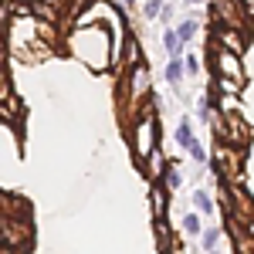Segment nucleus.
Returning <instances> with one entry per match:
<instances>
[{
  "mask_svg": "<svg viewBox=\"0 0 254 254\" xmlns=\"http://www.w3.org/2000/svg\"><path fill=\"white\" fill-rule=\"evenodd\" d=\"M31 237H34V231H31V210H27V203L17 200V196L0 193V244L24 251L31 244Z\"/></svg>",
  "mask_w": 254,
  "mask_h": 254,
  "instance_id": "1",
  "label": "nucleus"
},
{
  "mask_svg": "<svg viewBox=\"0 0 254 254\" xmlns=\"http://www.w3.org/2000/svg\"><path fill=\"white\" fill-rule=\"evenodd\" d=\"M217 78H220V92H227V95H234L241 92V85H244V68H241V61H237V51H217Z\"/></svg>",
  "mask_w": 254,
  "mask_h": 254,
  "instance_id": "2",
  "label": "nucleus"
},
{
  "mask_svg": "<svg viewBox=\"0 0 254 254\" xmlns=\"http://www.w3.org/2000/svg\"><path fill=\"white\" fill-rule=\"evenodd\" d=\"M153 149H156V119L146 112V116H142V126L136 129V156L146 159Z\"/></svg>",
  "mask_w": 254,
  "mask_h": 254,
  "instance_id": "3",
  "label": "nucleus"
},
{
  "mask_svg": "<svg viewBox=\"0 0 254 254\" xmlns=\"http://www.w3.org/2000/svg\"><path fill=\"white\" fill-rule=\"evenodd\" d=\"M129 71H132V78H129V92H126V95H129L132 105H139V98L149 95V75H146V68H139V64H132Z\"/></svg>",
  "mask_w": 254,
  "mask_h": 254,
  "instance_id": "4",
  "label": "nucleus"
},
{
  "mask_svg": "<svg viewBox=\"0 0 254 254\" xmlns=\"http://www.w3.org/2000/svg\"><path fill=\"white\" fill-rule=\"evenodd\" d=\"M153 220H163L166 217V187H153Z\"/></svg>",
  "mask_w": 254,
  "mask_h": 254,
  "instance_id": "5",
  "label": "nucleus"
},
{
  "mask_svg": "<svg viewBox=\"0 0 254 254\" xmlns=\"http://www.w3.org/2000/svg\"><path fill=\"white\" fill-rule=\"evenodd\" d=\"M166 81H170L173 88H180V81H183V58H180V55L170 58V64H166Z\"/></svg>",
  "mask_w": 254,
  "mask_h": 254,
  "instance_id": "6",
  "label": "nucleus"
},
{
  "mask_svg": "<svg viewBox=\"0 0 254 254\" xmlns=\"http://www.w3.org/2000/svg\"><path fill=\"white\" fill-rule=\"evenodd\" d=\"M200 248H203V251H214L217 244H220V227H207V231H200Z\"/></svg>",
  "mask_w": 254,
  "mask_h": 254,
  "instance_id": "7",
  "label": "nucleus"
},
{
  "mask_svg": "<svg viewBox=\"0 0 254 254\" xmlns=\"http://www.w3.org/2000/svg\"><path fill=\"white\" fill-rule=\"evenodd\" d=\"M163 48H166V51H170V58H176V55H180V51H183V41H180V34H176L173 27H170V31H166V34H163Z\"/></svg>",
  "mask_w": 254,
  "mask_h": 254,
  "instance_id": "8",
  "label": "nucleus"
},
{
  "mask_svg": "<svg viewBox=\"0 0 254 254\" xmlns=\"http://www.w3.org/2000/svg\"><path fill=\"white\" fill-rule=\"evenodd\" d=\"M180 227H183V234H187V237H196L200 231H203V220H200V214H187Z\"/></svg>",
  "mask_w": 254,
  "mask_h": 254,
  "instance_id": "9",
  "label": "nucleus"
},
{
  "mask_svg": "<svg viewBox=\"0 0 254 254\" xmlns=\"http://www.w3.org/2000/svg\"><path fill=\"white\" fill-rule=\"evenodd\" d=\"M176 146H183V149H187V142H190V139H193V129H190V119L183 116L180 119V126H176Z\"/></svg>",
  "mask_w": 254,
  "mask_h": 254,
  "instance_id": "10",
  "label": "nucleus"
},
{
  "mask_svg": "<svg viewBox=\"0 0 254 254\" xmlns=\"http://www.w3.org/2000/svg\"><path fill=\"white\" fill-rule=\"evenodd\" d=\"M193 207L200 210V214H214V200H210V193L196 190V193H193Z\"/></svg>",
  "mask_w": 254,
  "mask_h": 254,
  "instance_id": "11",
  "label": "nucleus"
},
{
  "mask_svg": "<svg viewBox=\"0 0 254 254\" xmlns=\"http://www.w3.org/2000/svg\"><path fill=\"white\" fill-rule=\"evenodd\" d=\"M136 58H139V44L129 38V44H126V51H122V61H119V64H122V68H132Z\"/></svg>",
  "mask_w": 254,
  "mask_h": 254,
  "instance_id": "12",
  "label": "nucleus"
},
{
  "mask_svg": "<svg viewBox=\"0 0 254 254\" xmlns=\"http://www.w3.org/2000/svg\"><path fill=\"white\" fill-rule=\"evenodd\" d=\"M176 34H180V41H183V44H187V41H193V38H196V20L187 17L180 27H176Z\"/></svg>",
  "mask_w": 254,
  "mask_h": 254,
  "instance_id": "13",
  "label": "nucleus"
},
{
  "mask_svg": "<svg viewBox=\"0 0 254 254\" xmlns=\"http://www.w3.org/2000/svg\"><path fill=\"white\" fill-rule=\"evenodd\" d=\"M187 153H190V156L196 159V163H207V149H203V142H200V139H190V142H187Z\"/></svg>",
  "mask_w": 254,
  "mask_h": 254,
  "instance_id": "14",
  "label": "nucleus"
},
{
  "mask_svg": "<svg viewBox=\"0 0 254 254\" xmlns=\"http://www.w3.org/2000/svg\"><path fill=\"white\" fill-rule=\"evenodd\" d=\"M180 183H183V176H180V170H176V166H170V170L163 173V187H166V190H176Z\"/></svg>",
  "mask_w": 254,
  "mask_h": 254,
  "instance_id": "15",
  "label": "nucleus"
},
{
  "mask_svg": "<svg viewBox=\"0 0 254 254\" xmlns=\"http://www.w3.org/2000/svg\"><path fill=\"white\" fill-rule=\"evenodd\" d=\"M159 7H163V0H146V3H142V14H146V17H156Z\"/></svg>",
  "mask_w": 254,
  "mask_h": 254,
  "instance_id": "16",
  "label": "nucleus"
},
{
  "mask_svg": "<svg viewBox=\"0 0 254 254\" xmlns=\"http://www.w3.org/2000/svg\"><path fill=\"white\" fill-rule=\"evenodd\" d=\"M183 71H190V75H196V71H200V61H196V55H187V58H183Z\"/></svg>",
  "mask_w": 254,
  "mask_h": 254,
  "instance_id": "17",
  "label": "nucleus"
},
{
  "mask_svg": "<svg viewBox=\"0 0 254 254\" xmlns=\"http://www.w3.org/2000/svg\"><path fill=\"white\" fill-rule=\"evenodd\" d=\"M187 3H203V0H187Z\"/></svg>",
  "mask_w": 254,
  "mask_h": 254,
  "instance_id": "18",
  "label": "nucleus"
}]
</instances>
